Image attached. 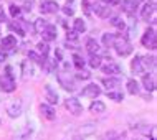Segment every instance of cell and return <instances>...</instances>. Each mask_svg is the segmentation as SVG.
Returning a JSON list of instances; mask_svg holds the SVG:
<instances>
[{"mask_svg": "<svg viewBox=\"0 0 157 140\" xmlns=\"http://www.w3.org/2000/svg\"><path fill=\"white\" fill-rule=\"evenodd\" d=\"M86 50L90 51L91 56H93V54H98V53H99V43H98L94 38H90V40L86 41Z\"/></svg>", "mask_w": 157, "mask_h": 140, "instance_id": "cell-18", "label": "cell"}, {"mask_svg": "<svg viewBox=\"0 0 157 140\" xmlns=\"http://www.w3.org/2000/svg\"><path fill=\"white\" fill-rule=\"evenodd\" d=\"M63 12H65L66 15H70V17H71V15L75 13V10H73V8H71L70 5H65V7H63Z\"/></svg>", "mask_w": 157, "mask_h": 140, "instance_id": "cell-38", "label": "cell"}, {"mask_svg": "<svg viewBox=\"0 0 157 140\" xmlns=\"http://www.w3.org/2000/svg\"><path fill=\"white\" fill-rule=\"evenodd\" d=\"M81 94L84 97H90V99H96V97L101 94V89L98 84H88V86L81 91Z\"/></svg>", "mask_w": 157, "mask_h": 140, "instance_id": "cell-8", "label": "cell"}, {"mask_svg": "<svg viewBox=\"0 0 157 140\" xmlns=\"http://www.w3.org/2000/svg\"><path fill=\"white\" fill-rule=\"evenodd\" d=\"M73 61H75V66L78 68V69H81L84 66V59L79 56V54H73Z\"/></svg>", "mask_w": 157, "mask_h": 140, "instance_id": "cell-34", "label": "cell"}, {"mask_svg": "<svg viewBox=\"0 0 157 140\" xmlns=\"http://www.w3.org/2000/svg\"><path fill=\"white\" fill-rule=\"evenodd\" d=\"M103 84L108 89H114V87H119L121 86V81L117 78H106V79H103Z\"/></svg>", "mask_w": 157, "mask_h": 140, "instance_id": "cell-22", "label": "cell"}, {"mask_svg": "<svg viewBox=\"0 0 157 140\" xmlns=\"http://www.w3.org/2000/svg\"><path fill=\"white\" fill-rule=\"evenodd\" d=\"M5 58H7V54L3 53V50H2V48H0V61H3Z\"/></svg>", "mask_w": 157, "mask_h": 140, "instance_id": "cell-42", "label": "cell"}, {"mask_svg": "<svg viewBox=\"0 0 157 140\" xmlns=\"http://www.w3.org/2000/svg\"><path fill=\"white\" fill-rule=\"evenodd\" d=\"M8 28L12 30V31H17L20 36H25V30L20 27V23H15V22H12V23H8Z\"/></svg>", "mask_w": 157, "mask_h": 140, "instance_id": "cell-29", "label": "cell"}, {"mask_svg": "<svg viewBox=\"0 0 157 140\" xmlns=\"http://www.w3.org/2000/svg\"><path fill=\"white\" fill-rule=\"evenodd\" d=\"M90 111L94 112V114H103L106 111V105H104V102H101V101H94V102L90 105Z\"/></svg>", "mask_w": 157, "mask_h": 140, "instance_id": "cell-21", "label": "cell"}, {"mask_svg": "<svg viewBox=\"0 0 157 140\" xmlns=\"http://www.w3.org/2000/svg\"><path fill=\"white\" fill-rule=\"evenodd\" d=\"M90 66H91V68H101V58L98 56V54H93V56H91Z\"/></svg>", "mask_w": 157, "mask_h": 140, "instance_id": "cell-33", "label": "cell"}, {"mask_svg": "<svg viewBox=\"0 0 157 140\" xmlns=\"http://www.w3.org/2000/svg\"><path fill=\"white\" fill-rule=\"evenodd\" d=\"M7 114L10 117H18L20 114H22V101H18V99L12 101V102L7 105Z\"/></svg>", "mask_w": 157, "mask_h": 140, "instance_id": "cell-7", "label": "cell"}, {"mask_svg": "<svg viewBox=\"0 0 157 140\" xmlns=\"http://www.w3.org/2000/svg\"><path fill=\"white\" fill-rule=\"evenodd\" d=\"M131 68H132L136 73H139V74L144 73V68H142V63H141V56H136L134 58V61L131 63Z\"/></svg>", "mask_w": 157, "mask_h": 140, "instance_id": "cell-23", "label": "cell"}, {"mask_svg": "<svg viewBox=\"0 0 157 140\" xmlns=\"http://www.w3.org/2000/svg\"><path fill=\"white\" fill-rule=\"evenodd\" d=\"M142 83H144V87H146L147 91L152 92L155 89V79H154V76H152V74H144Z\"/></svg>", "mask_w": 157, "mask_h": 140, "instance_id": "cell-17", "label": "cell"}, {"mask_svg": "<svg viewBox=\"0 0 157 140\" xmlns=\"http://www.w3.org/2000/svg\"><path fill=\"white\" fill-rule=\"evenodd\" d=\"M141 63L144 71L146 69H154L155 68V56H141Z\"/></svg>", "mask_w": 157, "mask_h": 140, "instance_id": "cell-16", "label": "cell"}, {"mask_svg": "<svg viewBox=\"0 0 157 140\" xmlns=\"http://www.w3.org/2000/svg\"><path fill=\"white\" fill-rule=\"evenodd\" d=\"M104 3H108V7L109 5H117V3H121V0H103Z\"/></svg>", "mask_w": 157, "mask_h": 140, "instance_id": "cell-40", "label": "cell"}, {"mask_svg": "<svg viewBox=\"0 0 157 140\" xmlns=\"http://www.w3.org/2000/svg\"><path fill=\"white\" fill-rule=\"evenodd\" d=\"M127 91H129V94H137V92H139V84H137V81L129 79V81H127Z\"/></svg>", "mask_w": 157, "mask_h": 140, "instance_id": "cell-25", "label": "cell"}, {"mask_svg": "<svg viewBox=\"0 0 157 140\" xmlns=\"http://www.w3.org/2000/svg\"><path fill=\"white\" fill-rule=\"evenodd\" d=\"M10 15L13 17V18H17V17L20 15V7H17L15 3H12L10 5Z\"/></svg>", "mask_w": 157, "mask_h": 140, "instance_id": "cell-35", "label": "cell"}, {"mask_svg": "<svg viewBox=\"0 0 157 140\" xmlns=\"http://www.w3.org/2000/svg\"><path fill=\"white\" fill-rule=\"evenodd\" d=\"M28 58H30V59H33L35 63H38V64H41V66H43V64H45V61H46V58L40 56V54H38V53H35V51H30V53H28Z\"/></svg>", "mask_w": 157, "mask_h": 140, "instance_id": "cell-28", "label": "cell"}, {"mask_svg": "<svg viewBox=\"0 0 157 140\" xmlns=\"http://www.w3.org/2000/svg\"><path fill=\"white\" fill-rule=\"evenodd\" d=\"M5 20H7V15H5V12H3V7H0V23L5 22Z\"/></svg>", "mask_w": 157, "mask_h": 140, "instance_id": "cell-39", "label": "cell"}, {"mask_svg": "<svg viewBox=\"0 0 157 140\" xmlns=\"http://www.w3.org/2000/svg\"><path fill=\"white\" fill-rule=\"evenodd\" d=\"M121 7L126 13L132 15V13H136V10H137V2H136V0H122Z\"/></svg>", "mask_w": 157, "mask_h": 140, "instance_id": "cell-13", "label": "cell"}, {"mask_svg": "<svg viewBox=\"0 0 157 140\" xmlns=\"http://www.w3.org/2000/svg\"><path fill=\"white\" fill-rule=\"evenodd\" d=\"M113 25V27H116V28H119V30H124L126 28V23H124V20L119 18V17H113L111 18V22H109Z\"/></svg>", "mask_w": 157, "mask_h": 140, "instance_id": "cell-27", "label": "cell"}, {"mask_svg": "<svg viewBox=\"0 0 157 140\" xmlns=\"http://www.w3.org/2000/svg\"><path fill=\"white\" fill-rule=\"evenodd\" d=\"M113 46L116 48V51H117L119 56H127V54L132 53V45H131L129 40H127L126 36H122V35H114Z\"/></svg>", "mask_w": 157, "mask_h": 140, "instance_id": "cell-1", "label": "cell"}, {"mask_svg": "<svg viewBox=\"0 0 157 140\" xmlns=\"http://www.w3.org/2000/svg\"><path fill=\"white\" fill-rule=\"evenodd\" d=\"M68 38H71V40H76V31H75V30L68 33Z\"/></svg>", "mask_w": 157, "mask_h": 140, "instance_id": "cell-41", "label": "cell"}, {"mask_svg": "<svg viewBox=\"0 0 157 140\" xmlns=\"http://www.w3.org/2000/svg\"><path fill=\"white\" fill-rule=\"evenodd\" d=\"M40 10H41V13H56L60 10V5L55 0H45V2H41Z\"/></svg>", "mask_w": 157, "mask_h": 140, "instance_id": "cell-6", "label": "cell"}, {"mask_svg": "<svg viewBox=\"0 0 157 140\" xmlns=\"http://www.w3.org/2000/svg\"><path fill=\"white\" fill-rule=\"evenodd\" d=\"M40 111H41V114H43V117L48 119V120H53V119H55V111L50 107L48 104H41L40 105Z\"/></svg>", "mask_w": 157, "mask_h": 140, "instance_id": "cell-20", "label": "cell"}, {"mask_svg": "<svg viewBox=\"0 0 157 140\" xmlns=\"http://www.w3.org/2000/svg\"><path fill=\"white\" fill-rule=\"evenodd\" d=\"M155 12V2H147L146 5L141 8V18L144 20H149Z\"/></svg>", "mask_w": 157, "mask_h": 140, "instance_id": "cell-9", "label": "cell"}, {"mask_svg": "<svg viewBox=\"0 0 157 140\" xmlns=\"http://www.w3.org/2000/svg\"><path fill=\"white\" fill-rule=\"evenodd\" d=\"M58 81H60L61 87L66 89V91H76V81H75V78H71V74L60 73L58 74Z\"/></svg>", "mask_w": 157, "mask_h": 140, "instance_id": "cell-3", "label": "cell"}, {"mask_svg": "<svg viewBox=\"0 0 157 140\" xmlns=\"http://www.w3.org/2000/svg\"><path fill=\"white\" fill-rule=\"evenodd\" d=\"M108 97L113 101H116V102H121V101L124 99V96H122L121 92H113V91H108Z\"/></svg>", "mask_w": 157, "mask_h": 140, "instance_id": "cell-32", "label": "cell"}, {"mask_svg": "<svg viewBox=\"0 0 157 140\" xmlns=\"http://www.w3.org/2000/svg\"><path fill=\"white\" fill-rule=\"evenodd\" d=\"M17 48V38L13 35H8L2 40V50H13Z\"/></svg>", "mask_w": 157, "mask_h": 140, "instance_id": "cell-15", "label": "cell"}, {"mask_svg": "<svg viewBox=\"0 0 157 140\" xmlns=\"http://www.w3.org/2000/svg\"><path fill=\"white\" fill-rule=\"evenodd\" d=\"M96 12L98 17H101V18H109V15H111V8L108 5H104V3H98V5L93 7Z\"/></svg>", "mask_w": 157, "mask_h": 140, "instance_id": "cell-12", "label": "cell"}, {"mask_svg": "<svg viewBox=\"0 0 157 140\" xmlns=\"http://www.w3.org/2000/svg\"><path fill=\"white\" fill-rule=\"evenodd\" d=\"M141 43L146 46V48H151V50L157 48V35H155V30L154 28H147L146 30V33L142 35Z\"/></svg>", "mask_w": 157, "mask_h": 140, "instance_id": "cell-2", "label": "cell"}, {"mask_svg": "<svg viewBox=\"0 0 157 140\" xmlns=\"http://www.w3.org/2000/svg\"><path fill=\"white\" fill-rule=\"evenodd\" d=\"M41 36H43L45 41H53L56 40V27L52 23H48V27H46L43 31H41Z\"/></svg>", "mask_w": 157, "mask_h": 140, "instance_id": "cell-10", "label": "cell"}, {"mask_svg": "<svg viewBox=\"0 0 157 140\" xmlns=\"http://www.w3.org/2000/svg\"><path fill=\"white\" fill-rule=\"evenodd\" d=\"M32 134H33V129H32V127H25V129L20 130V132H17V135L13 137V140H28Z\"/></svg>", "mask_w": 157, "mask_h": 140, "instance_id": "cell-19", "label": "cell"}, {"mask_svg": "<svg viewBox=\"0 0 157 140\" xmlns=\"http://www.w3.org/2000/svg\"><path fill=\"white\" fill-rule=\"evenodd\" d=\"M103 43H104V46H113V43H114V35L113 33H104L103 35Z\"/></svg>", "mask_w": 157, "mask_h": 140, "instance_id": "cell-30", "label": "cell"}, {"mask_svg": "<svg viewBox=\"0 0 157 140\" xmlns=\"http://www.w3.org/2000/svg\"><path fill=\"white\" fill-rule=\"evenodd\" d=\"M73 28H75L76 33H83L84 30H86V23H84L81 18H76L75 22H73Z\"/></svg>", "mask_w": 157, "mask_h": 140, "instance_id": "cell-24", "label": "cell"}, {"mask_svg": "<svg viewBox=\"0 0 157 140\" xmlns=\"http://www.w3.org/2000/svg\"><path fill=\"white\" fill-rule=\"evenodd\" d=\"M66 109L70 111V114H73V116H81V112H83V105L81 102H79L78 99H75V97H70V99H66Z\"/></svg>", "mask_w": 157, "mask_h": 140, "instance_id": "cell-4", "label": "cell"}, {"mask_svg": "<svg viewBox=\"0 0 157 140\" xmlns=\"http://www.w3.org/2000/svg\"><path fill=\"white\" fill-rule=\"evenodd\" d=\"M81 7H83V10H84V13H88V15L91 13V7H90V2H88V0H83Z\"/></svg>", "mask_w": 157, "mask_h": 140, "instance_id": "cell-37", "label": "cell"}, {"mask_svg": "<svg viewBox=\"0 0 157 140\" xmlns=\"http://www.w3.org/2000/svg\"><path fill=\"white\" fill-rule=\"evenodd\" d=\"M36 48H38V53H40V56H43V58H46V54H48V51H50V46L46 45V43H38L36 45Z\"/></svg>", "mask_w": 157, "mask_h": 140, "instance_id": "cell-31", "label": "cell"}, {"mask_svg": "<svg viewBox=\"0 0 157 140\" xmlns=\"http://www.w3.org/2000/svg\"><path fill=\"white\" fill-rule=\"evenodd\" d=\"M46 27H48V22H46V20H43V18L35 20V31L36 33H41Z\"/></svg>", "mask_w": 157, "mask_h": 140, "instance_id": "cell-26", "label": "cell"}, {"mask_svg": "<svg viewBox=\"0 0 157 140\" xmlns=\"http://www.w3.org/2000/svg\"><path fill=\"white\" fill-rule=\"evenodd\" d=\"M45 96H46V101H48L50 104H56L58 102V94H56V91H53V87L50 86V84L45 86Z\"/></svg>", "mask_w": 157, "mask_h": 140, "instance_id": "cell-14", "label": "cell"}, {"mask_svg": "<svg viewBox=\"0 0 157 140\" xmlns=\"http://www.w3.org/2000/svg\"><path fill=\"white\" fill-rule=\"evenodd\" d=\"M0 86L5 92H12L15 91V79L13 76H8V74H3L2 78H0Z\"/></svg>", "mask_w": 157, "mask_h": 140, "instance_id": "cell-5", "label": "cell"}, {"mask_svg": "<svg viewBox=\"0 0 157 140\" xmlns=\"http://www.w3.org/2000/svg\"><path fill=\"white\" fill-rule=\"evenodd\" d=\"M101 69H103L104 74H119L121 73V66L116 64V63L111 61V59H109V63L106 66H101Z\"/></svg>", "mask_w": 157, "mask_h": 140, "instance_id": "cell-11", "label": "cell"}, {"mask_svg": "<svg viewBox=\"0 0 157 140\" xmlns=\"http://www.w3.org/2000/svg\"><path fill=\"white\" fill-rule=\"evenodd\" d=\"M0 124H2V120H0Z\"/></svg>", "mask_w": 157, "mask_h": 140, "instance_id": "cell-44", "label": "cell"}, {"mask_svg": "<svg viewBox=\"0 0 157 140\" xmlns=\"http://www.w3.org/2000/svg\"><path fill=\"white\" fill-rule=\"evenodd\" d=\"M75 140H79V138H75Z\"/></svg>", "mask_w": 157, "mask_h": 140, "instance_id": "cell-43", "label": "cell"}, {"mask_svg": "<svg viewBox=\"0 0 157 140\" xmlns=\"http://www.w3.org/2000/svg\"><path fill=\"white\" fill-rule=\"evenodd\" d=\"M76 78H78V79H90L91 78V73H88V71H79Z\"/></svg>", "mask_w": 157, "mask_h": 140, "instance_id": "cell-36", "label": "cell"}]
</instances>
